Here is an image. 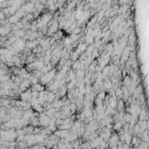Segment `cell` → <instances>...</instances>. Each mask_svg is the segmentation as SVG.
Wrapping results in <instances>:
<instances>
[{"mask_svg": "<svg viewBox=\"0 0 149 149\" xmlns=\"http://www.w3.org/2000/svg\"><path fill=\"white\" fill-rule=\"evenodd\" d=\"M38 120H39V126H41L42 127H47V126H49L50 118L45 114V112H41V113H39Z\"/></svg>", "mask_w": 149, "mask_h": 149, "instance_id": "6da1fadb", "label": "cell"}, {"mask_svg": "<svg viewBox=\"0 0 149 149\" xmlns=\"http://www.w3.org/2000/svg\"><path fill=\"white\" fill-rule=\"evenodd\" d=\"M19 97L21 98L20 99V100L21 101H23V102H31V89H27L26 91H25V92H23V93H21V94H20V96Z\"/></svg>", "mask_w": 149, "mask_h": 149, "instance_id": "7a4b0ae2", "label": "cell"}, {"mask_svg": "<svg viewBox=\"0 0 149 149\" xmlns=\"http://www.w3.org/2000/svg\"><path fill=\"white\" fill-rule=\"evenodd\" d=\"M120 141V139H119V134L117 132H112V135L110 137L109 140H108L107 144H108V147H114V146H117L118 142Z\"/></svg>", "mask_w": 149, "mask_h": 149, "instance_id": "3957f363", "label": "cell"}, {"mask_svg": "<svg viewBox=\"0 0 149 149\" xmlns=\"http://www.w3.org/2000/svg\"><path fill=\"white\" fill-rule=\"evenodd\" d=\"M30 89H31V92L37 91V92H38V93H40V92L45 91V86H44L43 85H41V84H39V83H37V84H36V85H31Z\"/></svg>", "mask_w": 149, "mask_h": 149, "instance_id": "277c9868", "label": "cell"}, {"mask_svg": "<svg viewBox=\"0 0 149 149\" xmlns=\"http://www.w3.org/2000/svg\"><path fill=\"white\" fill-rule=\"evenodd\" d=\"M29 125L32 126L33 127H36V126H39V120H38V118H37V117H32V118L29 120Z\"/></svg>", "mask_w": 149, "mask_h": 149, "instance_id": "5b68a950", "label": "cell"}, {"mask_svg": "<svg viewBox=\"0 0 149 149\" xmlns=\"http://www.w3.org/2000/svg\"><path fill=\"white\" fill-rule=\"evenodd\" d=\"M116 108H117V111H118V112H121V111H123V110H124L125 102L123 101L122 99H119V100H118V103H117Z\"/></svg>", "mask_w": 149, "mask_h": 149, "instance_id": "8992f818", "label": "cell"}, {"mask_svg": "<svg viewBox=\"0 0 149 149\" xmlns=\"http://www.w3.org/2000/svg\"><path fill=\"white\" fill-rule=\"evenodd\" d=\"M131 82H132V79L131 78L129 77V75H126V77H124V79H123V86H126L128 88L129 85H130Z\"/></svg>", "mask_w": 149, "mask_h": 149, "instance_id": "52a82bcc", "label": "cell"}, {"mask_svg": "<svg viewBox=\"0 0 149 149\" xmlns=\"http://www.w3.org/2000/svg\"><path fill=\"white\" fill-rule=\"evenodd\" d=\"M20 21V19H18L15 15H13V16H10V18L8 19V22L10 24V25H16L18 22H19Z\"/></svg>", "mask_w": 149, "mask_h": 149, "instance_id": "ba28073f", "label": "cell"}, {"mask_svg": "<svg viewBox=\"0 0 149 149\" xmlns=\"http://www.w3.org/2000/svg\"><path fill=\"white\" fill-rule=\"evenodd\" d=\"M31 107H32V110L34 112H38V113L44 112V111H45V109H44V107L41 106V105H36V106H31Z\"/></svg>", "mask_w": 149, "mask_h": 149, "instance_id": "9c48e42d", "label": "cell"}, {"mask_svg": "<svg viewBox=\"0 0 149 149\" xmlns=\"http://www.w3.org/2000/svg\"><path fill=\"white\" fill-rule=\"evenodd\" d=\"M121 128H122V124H121L120 121V122L113 123V125H112V129H113L114 131H116V132H119Z\"/></svg>", "mask_w": 149, "mask_h": 149, "instance_id": "30bf717a", "label": "cell"}, {"mask_svg": "<svg viewBox=\"0 0 149 149\" xmlns=\"http://www.w3.org/2000/svg\"><path fill=\"white\" fill-rule=\"evenodd\" d=\"M125 134H126V137H125V142L124 143H126V145L130 146L132 136L131 134H129V133H125Z\"/></svg>", "mask_w": 149, "mask_h": 149, "instance_id": "8fae6325", "label": "cell"}, {"mask_svg": "<svg viewBox=\"0 0 149 149\" xmlns=\"http://www.w3.org/2000/svg\"><path fill=\"white\" fill-rule=\"evenodd\" d=\"M123 120H125V122L126 123H129L131 121V120H132V115H131L130 113H128V112H126V113H125L124 116H123Z\"/></svg>", "mask_w": 149, "mask_h": 149, "instance_id": "7c38bea8", "label": "cell"}, {"mask_svg": "<svg viewBox=\"0 0 149 149\" xmlns=\"http://www.w3.org/2000/svg\"><path fill=\"white\" fill-rule=\"evenodd\" d=\"M27 147V145L25 141H21V142H18V148L19 149H25Z\"/></svg>", "mask_w": 149, "mask_h": 149, "instance_id": "4fadbf2b", "label": "cell"}, {"mask_svg": "<svg viewBox=\"0 0 149 149\" xmlns=\"http://www.w3.org/2000/svg\"><path fill=\"white\" fill-rule=\"evenodd\" d=\"M99 56V52L98 49H93V51L92 52V58L94 59L95 58H98Z\"/></svg>", "mask_w": 149, "mask_h": 149, "instance_id": "5bb4252c", "label": "cell"}, {"mask_svg": "<svg viewBox=\"0 0 149 149\" xmlns=\"http://www.w3.org/2000/svg\"><path fill=\"white\" fill-rule=\"evenodd\" d=\"M25 19H26V20L28 21V22H29L30 23V21H31L33 19H34V18H33V16H32V14H31V13H27L26 15H25Z\"/></svg>", "mask_w": 149, "mask_h": 149, "instance_id": "9a60e30c", "label": "cell"}, {"mask_svg": "<svg viewBox=\"0 0 149 149\" xmlns=\"http://www.w3.org/2000/svg\"><path fill=\"white\" fill-rule=\"evenodd\" d=\"M41 130L42 128H40V127H37V126H36V127H34V131H33V133L32 134H40V132H41Z\"/></svg>", "mask_w": 149, "mask_h": 149, "instance_id": "2e32d148", "label": "cell"}, {"mask_svg": "<svg viewBox=\"0 0 149 149\" xmlns=\"http://www.w3.org/2000/svg\"><path fill=\"white\" fill-rule=\"evenodd\" d=\"M63 124H64V120H62V119H57L56 121H55L56 126H60V125H63Z\"/></svg>", "mask_w": 149, "mask_h": 149, "instance_id": "e0dca14e", "label": "cell"}, {"mask_svg": "<svg viewBox=\"0 0 149 149\" xmlns=\"http://www.w3.org/2000/svg\"><path fill=\"white\" fill-rule=\"evenodd\" d=\"M81 32V28H79V27H76L74 29V31H73V35H79V33Z\"/></svg>", "mask_w": 149, "mask_h": 149, "instance_id": "ac0fdd59", "label": "cell"}, {"mask_svg": "<svg viewBox=\"0 0 149 149\" xmlns=\"http://www.w3.org/2000/svg\"><path fill=\"white\" fill-rule=\"evenodd\" d=\"M31 98H32V99H37V98H38V92H37V91L31 92Z\"/></svg>", "mask_w": 149, "mask_h": 149, "instance_id": "d6986e66", "label": "cell"}, {"mask_svg": "<svg viewBox=\"0 0 149 149\" xmlns=\"http://www.w3.org/2000/svg\"><path fill=\"white\" fill-rule=\"evenodd\" d=\"M6 19V17L4 16V13L0 10V21H2V20H5Z\"/></svg>", "mask_w": 149, "mask_h": 149, "instance_id": "ffe728a7", "label": "cell"}, {"mask_svg": "<svg viewBox=\"0 0 149 149\" xmlns=\"http://www.w3.org/2000/svg\"><path fill=\"white\" fill-rule=\"evenodd\" d=\"M38 149H46V147H45L44 145H40V147H39V148Z\"/></svg>", "mask_w": 149, "mask_h": 149, "instance_id": "44dd1931", "label": "cell"}, {"mask_svg": "<svg viewBox=\"0 0 149 149\" xmlns=\"http://www.w3.org/2000/svg\"><path fill=\"white\" fill-rule=\"evenodd\" d=\"M0 149H8V147H5L4 146H0Z\"/></svg>", "mask_w": 149, "mask_h": 149, "instance_id": "7402d4cb", "label": "cell"}, {"mask_svg": "<svg viewBox=\"0 0 149 149\" xmlns=\"http://www.w3.org/2000/svg\"><path fill=\"white\" fill-rule=\"evenodd\" d=\"M51 149H58V147H57V145H54Z\"/></svg>", "mask_w": 149, "mask_h": 149, "instance_id": "603a6c76", "label": "cell"}, {"mask_svg": "<svg viewBox=\"0 0 149 149\" xmlns=\"http://www.w3.org/2000/svg\"><path fill=\"white\" fill-rule=\"evenodd\" d=\"M15 149H19V148H15Z\"/></svg>", "mask_w": 149, "mask_h": 149, "instance_id": "cb8c5ba5", "label": "cell"}]
</instances>
